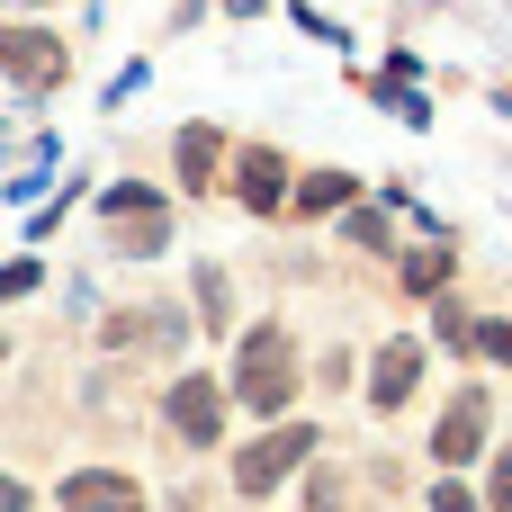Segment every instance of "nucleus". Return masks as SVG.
I'll list each match as a JSON object with an SVG mask.
<instances>
[{
    "label": "nucleus",
    "mask_w": 512,
    "mask_h": 512,
    "mask_svg": "<svg viewBox=\"0 0 512 512\" xmlns=\"http://www.w3.org/2000/svg\"><path fill=\"white\" fill-rule=\"evenodd\" d=\"M288 387H297L288 333H279V324H261V333L243 342V405H252V414H279V405H288Z\"/></svg>",
    "instance_id": "nucleus-1"
},
{
    "label": "nucleus",
    "mask_w": 512,
    "mask_h": 512,
    "mask_svg": "<svg viewBox=\"0 0 512 512\" xmlns=\"http://www.w3.org/2000/svg\"><path fill=\"white\" fill-rule=\"evenodd\" d=\"M306 450H315V432H306V423H279V432H261V441L234 459V486H243V495H270V486H279Z\"/></svg>",
    "instance_id": "nucleus-2"
},
{
    "label": "nucleus",
    "mask_w": 512,
    "mask_h": 512,
    "mask_svg": "<svg viewBox=\"0 0 512 512\" xmlns=\"http://www.w3.org/2000/svg\"><path fill=\"white\" fill-rule=\"evenodd\" d=\"M63 36H45V27H0V72L9 81H27V90H45V81H63Z\"/></svg>",
    "instance_id": "nucleus-3"
},
{
    "label": "nucleus",
    "mask_w": 512,
    "mask_h": 512,
    "mask_svg": "<svg viewBox=\"0 0 512 512\" xmlns=\"http://www.w3.org/2000/svg\"><path fill=\"white\" fill-rule=\"evenodd\" d=\"M162 414H171L180 441H216V432H225V387H216V378H180V387L162 396Z\"/></svg>",
    "instance_id": "nucleus-4"
},
{
    "label": "nucleus",
    "mask_w": 512,
    "mask_h": 512,
    "mask_svg": "<svg viewBox=\"0 0 512 512\" xmlns=\"http://www.w3.org/2000/svg\"><path fill=\"white\" fill-rule=\"evenodd\" d=\"M63 512H144V486L117 468H72L63 477Z\"/></svg>",
    "instance_id": "nucleus-5"
},
{
    "label": "nucleus",
    "mask_w": 512,
    "mask_h": 512,
    "mask_svg": "<svg viewBox=\"0 0 512 512\" xmlns=\"http://www.w3.org/2000/svg\"><path fill=\"white\" fill-rule=\"evenodd\" d=\"M477 441H486V396H459L450 414H441V432H432V450L459 468V459H477Z\"/></svg>",
    "instance_id": "nucleus-6"
},
{
    "label": "nucleus",
    "mask_w": 512,
    "mask_h": 512,
    "mask_svg": "<svg viewBox=\"0 0 512 512\" xmlns=\"http://www.w3.org/2000/svg\"><path fill=\"white\" fill-rule=\"evenodd\" d=\"M414 378H423V342H387V351H378L369 396H378V405H405V396H414Z\"/></svg>",
    "instance_id": "nucleus-7"
},
{
    "label": "nucleus",
    "mask_w": 512,
    "mask_h": 512,
    "mask_svg": "<svg viewBox=\"0 0 512 512\" xmlns=\"http://www.w3.org/2000/svg\"><path fill=\"white\" fill-rule=\"evenodd\" d=\"M180 180H189V189L216 180V126H180Z\"/></svg>",
    "instance_id": "nucleus-8"
},
{
    "label": "nucleus",
    "mask_w": 512,
    "mask_h": 512,
    "mask_svg": "<svg viewBox=\"0 0 512 512\" xmlns=\"http://www.w3.org/2000/svg\"><path fill=\"white\" fill-rule=\"evenodd\" d=\"M279 180H288V171H279V153H252V162H243V198H252L261 216L279 207Z\"/></svg>",
    "instance_id": "nucleus-9"
},
{
    "label": "nucleus",
    "mask_w": 512,
    "mask_h": 512,
    "mask_svg": "<svg viewBox=\"0 0 512 512\" xmlns=\"http://www.w3.org/2000/svg\"><path fill=\"white\" fill-rule=\"evenodd\" d=\"M297 207H306V216H333V207H351V171H315V180L297 189Z\"/></svg>",
    "instance_id": "nucleus-10"
},
{
    "label": "nucleus",
    "mask_w": 512,
    "mask_h": 512,
    "mask_svg": "<svg viewBox=\"0 0 512 512\" xmlns=\"http://www.w3.org/2000/svg\"><path fill=\"white\" fill-rule=\"evenodd\" d=\"M441 279H450V252H414V261H405V288H423V297H432Z\"/></svg>",
    "instance_id": "nucleus-11"
},
{
    "label": "nucleus",
    "mask_w": 512,
    "mask_h": 512,
    "mask_svg": "<svg viewBox=\"0 0 512 512\" xmlns=\"http://www.w3.org/2000/svg\"><path fill=\"white\" fill-rule=\"evenodd\" d=\"M351 243H369V252H387L396 234H387V216H369V207H360V216H351Z\"/></svg>",
    "instance_id": "nucleus-12"
},
{
    "label": "nucleus",
    "mask_w": 512,
    "mask_h": 512,
    "mask_svg": "<svg viewBox=\"0 0 512 512\" xmlns=\"http://www.w3.org/2000/svg\"><path fill=\"white\" fill-rule=\"evenodd\" d=\"M198 315H207V324H225V279H216V270H198Z\"/></svg>",
    "instance_id": "nucleus-13"
},
{
    "label": "nucleus",
    "mask_w": 512,
    "mask_h": 512,
    "mask_svg": "<svg viewBox=\"0 0 512 512\" xmlns=\"http://www.w3.org/2000/svg\"><path fill=\"white\" fill-rule=\"evenodd\" d=\"M36 279H45V270H36V261H9V270H0V297H27V288H36Z\"/></svg>",
    "instance_id": "nucleus-14"
},
{
    "label": "nucleus",
    "mask_w": 512,
    "mask_h": 512,
    "mask_svg": "<svg viewBox=\"0 0 512 512\" xmlns=\"http://www.w3.org/2000/svg\"><path fill=\"white\" fill-rule=\"evenodd\" d=\"M486 495H495V512H512V450L495 459V477H486Z\"/></svg>",
    "instance_id": "nucleus-15"
},
{
    "label": "nucleus",
    "mask_w": 512,
    "mask_h": 512,
    "mask_svg": "<svg viewBox=\"0 0 512 512\" xmlns=\"http://www.w3.org/2000/svg\"><path fill=\"white\" fill-rule=\"evenodd\" d=\"M477 351H486V360H512V324H486V333H477Z\"/></svg>",
    "instance_id": "nucleus-16"
},
{
    "label": "nucleus",
    "mask_w": 512,
    "mask_h": 512,
    "mask_svg": "<svg viewBox=\"0 0 512 512\" xmlns=\"http://www.w3.org/2000/svg\"><path fill=\"white\" fill-rule=\"evenodd\" d=\"M432 512H477V504H468L459 486H441V495H432Z\"/></svg>",
    "instance_id": "nucleus-17"
},
{
    "label": "nucleus",
    "mask_w": 512,
    "mask_h": 512,
    "mask_svg": "<svg viewBox=\"0 0 512 512\" xmlns=\"http://www.w3.org/2000/svg\"><path fill=\"white\" fill-rule=\"evenodd\" d=\"M27 504V495H18V477H0V512H18Z\"/></svg>",
    "instance_id": "nucleus-18"
},
{
    "label": "nucleus",
    "mask_w": 512,
    "mask_h": 512,
    "mask_svg": "<svg viewBox=\"0 0 512 512\" xmlns=\"http://www.w3.org/2000/svg\"><path fill=\"white\" fill-rule=\"evenodd\" d=\"M225 9H234V18H261V0H225Z\"/></svg>",
    "instance_id": "nucleus-19"
}]
</instances>
